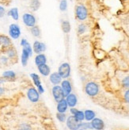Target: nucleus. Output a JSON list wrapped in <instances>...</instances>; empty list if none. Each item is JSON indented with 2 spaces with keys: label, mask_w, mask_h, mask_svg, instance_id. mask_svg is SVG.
<instances>
[{
  "label": "nucleus",
  "mask_w": 129,
  "mask_h": 130,
  "mask_svg": "<svg viewBox=\"0 0 129 130\" xmlns=\"http://www.w3.org/2000/svg\"><path fill=\"white\" fill-rule=\"evenodd\" d=\"M18 130H32V128L27 123H23L19 126Z\"/></svg>",
  "instance_id": "nucleus-30"
},
{
  "label": "nucleus",
  "mask_w": 129,
  "mask_h": 130,
  "mask_svg": "<svg viewBox=\"0 0 129 130\" xmlns=\"http://www.w3.org/2000/svg\"><path fill=\"white\" fill-rule=\"evenodd\" d=\"M3 76L5 79L14 80L16 77V74L14 73V71H6L3 74Z\"/></svg>",
  "instance_id": "nucleus-22"
},
{
  "label": "nucleus",
  "mask_w": 129,
  "mask_h": 130,
  "mask_svg": "<svg viewBox=\"0 0 129 130\" xmlns=\"http://www.w3.org/2000/svg\"><path fill=\"white\" fill-rule=\"evenodd\" d=\"M61 88L65 97H67L72 91V86L70 84V82L68 81L67 79H64L61 82Z\"/></svg>",
  "instance_id": "nucleus-10"
},
{
  "label": "nucleus",
  "mask_w": 129,
  "mask_h": 130,
  "mask_svg": "<svg viewBox=\"0 0 129 130\" xmlns=\"http://www.w3.org/2000/svg\"><path fill=\"white\" fill-rule=\"evenodd\" d=\"M9 35L12 39H18L21 36V29L17 24H11L9 26Z\"/></svg>",
  "instance_id": "nucleus-7"
},
{
  "label": "nucleus",
  "mask_w": 129,
  "mask_h": 130,
  "mask_svg": "<svg viewBox=\"0 0 129 130\" xmlns=\"http://www.w3.org/2000/svg\"><path fill=\"white\" fill-rule=\"evenodd\" d=\"M94 130H96V129H94Z\"/></svg>",
  "instance_id": "nucleus-41"
},
{
  "label": "nucleus",
  "mask_w": 129,
  "mask_h": 130,
  "mask_svg": "<svg viewBox=\"0 0 129 130\" xmlns=\"http://www.w3.org/2000/svg\"><path fill=\"white\" fill-rule=\"evenodd\" d=\"M75 116V118L78 120L80 122H82L83 121L85 120V115H84V112L82 111V110H78L75 114L74 115Z\"/></svg>",
  "instance_id": "nucleus-25"
},
{
  "label": "nucleus",
  "mask_w": 129,
  "mask_h": 130,
  "mask_svg": "<svg viewBox=\"0 0 129 130\" xmlns=\"http://www.w3.org/2000/svg\"><path fill=\"white\" fill-rule=\"evenodd\" d=\"M27 97L31 102H37L40 99V94L36 88L31 87L27 91Z\"/></svg>",
  "instance_id": "nucleus-9"
},
{
  "label": "nucleus",
  "mask_w": 129,
  "mask_h": 130,
  "mask_svg": "<svg viewBox=\"0 0 129 130\" xmlns=\"http://www.w3.org/2000/svg\"><path fill=\"white\" fill-rule=\"evenodd\" d=\"M7 15L8 16H10L15 21H17L18 18H19V14H18V10L17 8L14 7V8H12L10 9L8 13H7Z\"/></svg>",
  "instance_id": "nucleus-21"
},
{
  "label": "nucleus",
  "mask_w": 129,
  "mask_h": 130,
  "mask_svg": "<svg viewBox=\"0 0 129 130\" xmlns=\"http://www.w3.org/2000/svg\"><path fill=\"white\" fill-rule=\"evenodd\" d=\"M4 92H5V89L3 87H0V96H1L2 94H3Z\"/></svg>",
  "instance_id": "nucleus-38"
},
{
  "label": "nucleus",
  "mask_w": 129,
  "mask_h": 130,
  "mask_svg": "<svg viewBox=\"0 0 129 130\" xmlns=\"http://www.w3.org/2000/svg\"><path fill=\"white\" fill-rule=\"evenodd\" d=\"M47 63V58L46 56L44 54L41 53V54H38L36 57H35V63L38 67L40 65H43Z\"/></svg>",
  "instance_id": "nucleus-16"
},
{
  "label": "nucleus",
  "mask_w": 129,
  "mask_h": 130,
  "mask_svg": "<svg viewBox=\"0 0 129 130\" xmlns=\"http://www.w3.org/2000/svg\"><path fill=\"white\" fill-rule=\"evenodd\" d=\"M29 7L32 11H36L41 7L40 0H31L29 3Z\"/></svg>",
  "instance_id": "nucleus-19"
},
{
  "label": "nucleus",
  "mask_w": 129,
  "mask_h": 130,
  "mask_svg": "<svg viewBox=\"0 0 129 130\" xmlns=\"http://www.w3.org/2000/svg\"><path fill=\"white\" fill-rule=\"evenodd\" d=\"M77 111H78V109H77L76 108H75V107L70 108V113H71L72 115H75Z\"/></svg>",
  "instance_id": "nucleus-37"
},
{
  "label": "nucleus",
  "mask_w": 129,
  "mask_h": 130,
  "mask_svg": "<svg viewBox=\"0 0 129 130\" xmlns=\"http://www.w3.org/2000/svg\"><path fill=\"white\" fill-rule=\"evenodd\" d=\"M61 28L63 32L68 34L70 31V24L68 21H63L61 24Z\"/></svg>",
  "instance_id": "nucleus-23"
},
{
  "label": "nucleus",
  "mask_w": 129,
  "mask_h": 130,
  "mask_svg": "<svg viewBox=\"0 0 129 130\" xmlns=\"http://www.w3.org/2000/svg\"><path fill=\"white\" fill-rule=\"evenodd\" d=\"M7 55L10 58H13L16 56V51L14 49V48H10L8 51H7Z\"/></svg>",
  "instance_id": "nucleus-33"
},
{
  "label": "nucleus",
  "mask_w": 129,
  "mask_h": 130,
  "mask_svg": "<svg viewBox=\"0 0 129 130\" xmlns=\"http://www.w3.org/2000/svg\"><path fill=\"white\" fill-rule=\"evenodd\" d=\"M5 81H6V79H4V78H0V85L3 84Z\"/></svg>",
  "instance_id": "nucleus-39"
},
{
  "label": "nucleus",
  "mask_w": 129,
  "mask_h": 130,
  "mask_svg": "<svg viewBox=\"0 0 129 130\" xmlns=\"http://www.w3.org/2000/svg\"><path fill=\"white\" fill-rule=\"evenodd\" d=\"M81 128L82 129H84V130L92 129V126H91V124H90V122H82V124H81Z\"/></svg>",
  "instance_id": "nucleus-29"
},
{
  "label": "nucleus",
  "mask_w": 129,
  "mask_h": 130,
  "mask_svg": "<svg viewBox=\"0 0 129 130\" xmlns=\"http://www.w3.org/2000/svg\"><path fill=\"white\" fill-rule=\"evenodd\" d=\"M5 13H6L5 8H4V7H3V6H0V18H3V17L5 15Z\"/></svg>",
  "instance_id": "nucleus-35"
},
{
  "label": "nucleus",
  "mask_w": 129,
  "mask_h": 130,
  "mask_svg": "<svg viewBox=\"0 0 129 130\" xmlns=\"http://www.w3.org/2000/svg\"><path fill=\"white\" fill-rule=\"evenodd\" d=\"M67 9V2L66 0H60V10L61 11H66Z\"/></svg>",
  "instance_id": "nucleus-28"
},
{
  "label": "nucleus",
  "mask_w": 129,
  "mask_h": 130,
  "mask_svg": "<svg viewBox=\"0 0 129 130\" xmlns=\"http://www.w3.org/2000/svg\"><path fill=\"white\" fill-rule=\"evenodd\" d=\"M65 99L67 102L68 106H70V108L75 107L77 105V102H78V99H77L76 95L74 94H71V93H70V94H68L66 97Z\"/></svg>",
  "instance_id": "nucleus-14"
},
{
  "label": "nucleus",
  "mask_w": 129,
  "mask_h": 130,
  "mask_svg": "<svg viewBox=\"0 0 129 130\" xmlns=\"http://www.w3.org/2000/svg\"><path fill=\"white\" fill-rule=\"evenodd\" d=\"M36 90H38V92H39V94H43L44 92V87H42V85L39 86L38 87H36Z\"/></svg>",
  "instance_id": "nucleus-36"
},
{
  "label": "nucleus",
  "mask_w": 129,
  "mask_h": 130,
  "mask_svg": "<svg viewBox=\"0 0 129 130\" xmlns=\"http://www.w3.org/2000/svg\"><path fill=\"white\" fill-rule=\"evenodd\" d=\"M122 85H123L124 87L129 89V75L126 76L123 79V80H122Z\"/></svg>",
  "instance_id": "nucleus-31"
},
{
  "label": "nucleus",
  "mask_w": 129,
  "mask_h": 130,
  "mask_svg": "<svg viewBox=\"0 0 129 130\" xmlns=\"http://www.w3.org/2000/svg\"><path fill=\"white\" fill-rule=\"evenodd\" d=\"M30 76H31L32 79H33V81L34 85H35L36 87H38L39 86H41V79H40L39 75H38L37 74H36V73H32V74L30 75Z\"/></svg>",
  "instance_id": "nucleus-24"
},
{
  "label": "nucleus",
  "mask_w": 129,
  "mask_h": 130,
  "mask_svg": "<svg viewBox=\"0 0 129 130\" xmlns=\"http://www.w3.org/2000/svg\"><path fill=\"white\" fill-rule=\"evenodd\" d=\"M79 130H84V129H82V128H80V129H79Z\"/></svg>",
  "instance_id": "nucleus-40"
},
{
  "label": "nucleus",
  "mask_w": 129,
  "mask_h": 130,
  "mask_svg": "<svg viewBox=\"0 0 129 130\" xmlns=\"http://www.w3.org/2000/svg\"><path fill=\"white\" fill-rule=\"evenodd\" d=\"M31 34L35 37H41V29H40V28L38 26H36V25H34L33 27L31 28Z\"/></svg>",
  "instance_id": "nucleus-26"
},
{
  "label": "nucleus",
  "mask_w": 129,
  "mask_h": 130,
  "mask_svg": "<svg viewBox=\"0 0 129 130\" xmlns=\"http://www.w3.org/2000/svg\"><path fill=\"white\" fill-rule=\"evenodd\" d=\"M86 30V26L84 25V24H81L79 25V28H78V32L79 34H84Z\"/></svg>",
  "instance_id": "nucleus-32"
},
{
  "label": "nucleus",
  "mask_w": 129,
  "mask_h": 130,
  "mask_svg": "<svg viewBox=\"0 0 129 130\" xmlns=\"http://www.w3.org/2000/svg\"><path fill=\"white\" fill-rule=\"evenodd\" d=\"M85 91L89 97H95L99 93V86L94 82H89L86 84Z\"/></svg>",
  "instance_id": "nucleus-2"
},
{
  "label": "nucleus",
  "mask_w": 129,
  "mask_h": 130,
  "mask_svg": "<svg viewBox=\"0 0 129 130\" xmlns=\"http://www.w3.org/2000/svg\"><path fill=\"white\" fill-rule=\"evenodd\" d=\"M92 126V129H96V130H103L105 128V123L101 118H94L91 122H90Z\"/></svg>",
  "instance_id": "nucleus-11"
},
{
  "label": "nucleus",
  "mask_w": 129,
  "mask_h": 130,
  "mask_svg": "<svg viewBox=\"0 0 129 130\" xmlns=\"http://www.w3.org/2000/svg\"><path fill=\"white\" fill-rule=\"evenodd\" d=\"M56 118L58 119L60 122L63 123V122H66L67 120V116L65 114V113H56Z\"/></svg>",
  "instance_id": "nucleus-27"
},
{
  "label": "nucleus",
  "mask_w": 129,
  "mask_h": 130,
  "mask_svg": "<svg viewBox=\"0 0 129 130\" xmlns=\"http://www.w3.org/2000/svg\"><path fill=\"white\" fill-rule=\"evenodd\" d=\"M38 68V71H40V73L44 75V76H48L50 75V72H51V70H50V68L48 65H47L46 63L45 64H43V65H40V66L37 67Z\"/></svg>",
  "instance_id": "nucleus-17"
},
{
  "label": "nucleus",
  "mask_w": 129,
  "mask_h": 130,
  "mask_svg": "<svg viewBox=\"0 0 129 130\" xmlns=\"http://www.w3.org/2000/svg\"><path fill=\"white\" fill-rule=\"evenodd\" d=\"M22 21L24 24L28 27H33L34 25H36V18L33 14H29V13H25L22 16Z\"/></svg>",
  "instance_id": "nucleus-6"
},
{
  "label": "nucleus",
  "mask_w": 129,
  "mask_h": 130,
  "mask_svg": "<svg viewBox=\"0 0 129 130\" xmlns=\"http://www.w3.org/2000/svg\"><path fill=\"white\" fill-rule=\"evenodd\" d=\"M75 15L77 19L79 21L86 20L88 16V11L86 6L83 5L77 6V7L75 9Z\"/></svg>",
  "instance_id": "nucleus-4"
},
{
  "label": "nucleus",
  "mask_w": 129,
  "mask_h": 130,
  "mask_svg": "<svg viewBox=\"0 0 129 130\" xmlns=\"http://www.w3.org/2000/svg\"><path fill=\"white\" fill-rule=\"evenodd\" d=\"M56 109L58 113H65L67 111L68 109V105L65 99H63L60 102H58Z\"/></svg>",
  "instance_id": "nucleus-13"
},
{
  "label": "nucleus",
  "mask_w": 129,
  "mask_h": 130,
  "mask_svg": "<svg viewBox=\"0 0 129 130\" xmlns=\"http://www.w3.org/2000/svg\"><path fill=\"white\" fill-rule=\"evenodd\" d=\"M21 45L23 47L21 61L23 66L25 67L28 63L29 58L33 55V48H32L29 43L27 41V40H25V39H22L21 41Z\"/></svg>",
  "instance_id": "nucleus-1"
},
{
  "label": "nucleus",
  "mask_w": 129,
  "mask_h": 130,
  "mask_svg": "<svg viewBox=\"0 0 129 130\" xmlns=\"http://www.w3.org/2000/svg\"><path fill=\"white\" fill-rule=\"evenodd\" d=\"M84 115H85V120L87 121H91L96 117L95 112L91 109H86L84 112Z\"/></svg>",
  "instance_id": "nucleus-18"
},
{
  "label": "nucleus",
  "mask_w": 129,
  "mask_h": 130,
  "mask_svg": "<svg viewBox=\"0 0 129 130\" xmlns=\"http://www.w3.org/2000/svg\"><path fill=\"white\" fill-rule=\"evenodd\" d=\"M58 73L61 76L62 79H67L70 75V66L68 63H63L59 67Z\"/></svg>",
  "instance_id": "nucleus-5"
},
{
  "label": "nucleus",
  "mask_w": 129,
  "mask_h": 130,
  "mask_svg": "<svg viewBox=\"0 0 129 130\" xmlns=\"http://www.w3.org/2000/svg\"><path fill=\"white\" fill-rule=\"evenodd\" d=\"M49 79H50V82L52 83L54 86L58 85V84L61 83L62 82V78L58 72L51 73L49 76Z\"/></svg>",
  "instance_id": "nucleus-15"
},
{
  "label": "nucleus",
  "mask_w": 129,
  "mask_h": 130,
  "mask_svg": "<svg viewBox=\"0 0 129 130\" xmlns=\"http://www.w3.org/2000/svg\"><path fill=\"white\" fill-rule=\"evenodd\" d=\"M33 50L35 53L38 54H41L42 53L46 50V45H45L44 43L40 42L38 41H36L33 43Z\"/></svg>",
  "instance_id": "nucleus-12"
},
{
  "label": "nucleus",
  "mask_w": 129,
  "mask_h": 130,
  "mask_svg": "<svg viewBox=\"0 0 129 130\" xmlns=\"http://www.w3.org/2000/svg\"><path fill=\"white\" fill-rule=\"evenodd\" d=\"M51 93H52L54 99L57 102H60V100H62L63 99H64V97H65L63 94V90H62L61 87L59 85H56L52 87V89H51Z\"/></svg>",
  "instance_id": "nucleus-8"
},
{
  "label": "nucleus",
  "mask_w": 129,
  "mask_h": 130,
  "mask_svg": "<svg viewBox=\"0 0 129 130\" xmlns=\"http://www.w3.org/2000/svg\"><path fill=\"white\" fill-rule=\"evenodd\" d=\"M66 124H67V127L70 130H79L81 128L82 122L79 121L75 118V116L72 115V116H69L68 118H67Z\"/></svg>",
  "instance_id": "nucleus-3"
},
{
  "label": "nucleus",
  "mask_w": 129,
  "mask_h": 130,
  "mask_svg": "<svg viewBox=\"0 0 129 130\" xmlns=\"http://www.w3.org/2000/svg\"><path fill=\"white\" fill-rule=\"evenodd\" d=\"M124 101L127 103H129V89L127 90L126 91H125L124 95Z\"/></svg>",
  "instance_id": "nucleus-34"
},
{
  "label": "nucleus",
  "mask_w": 129,
  "mask_h": 130,
  "mask_svg": "<svg viewBox=\"0 0 129 130\" xmlns=\"http://www.w3.org/2000/svg\"><path fill=\"white\" fill-rule=\"evenodd\" d=\"M0 44L3 45L5 47H9L11 44L10 39L5 35H0Z\"/></svg>",
  "instance_id": "nucleus-20"
}]
</instances>
